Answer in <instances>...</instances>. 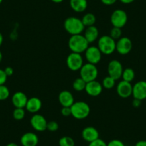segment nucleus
Here are the masks:
<instances>
[{
    "label": "nucleus",
    "instance_id": "nucleus-1",
    "mask_svg": "<svg viewBox=\"0 0 146 146\" xmlns=\"http://www.w3.org/2000/svg\"><path fill=\"white\" fill-rule=\"evenodd\" d=\"M68 47L72 52L82 54L89 47V42L82 34L71 35L68 41Z\"/></svg>",
    "mask_w": 146,
    "mask_h": 146
},
{
    "label": "nucleus",
    "instance_id": "nucleus-2",
    "mask_svg": "<svg viewBox=\"0 0 146 146\" xmlns=\"http://www.w3.org/2000/svg\"><path fill=\"white\" fill-rule=\"evenodd\" d=\"M64 28L70 35H80L85 30L82 20L75 17H69L64 20Z\"/></svg>",
    "mask_w": 146,
    "mask_h": 146
},
{
    "label": "nucleus",
    "instance_id": "nucleus-3",
    "mask_svg": "<svg viewBox=\"0 0 146 146\" xmlns=\"http://www.w3.org/2000/svg\"><path fill=\"white\" fill-rule=\"evenodd\" d=\"M72 116L77 120H83L88 117L90 113V108L84 101H77L71 107Z\"/></svg>",
    "mask_w": 146,
    "mask_h": 146
},
{
    "label": "nucleus",
    "instance_id": "nucleus-4",
    "mask_svg": "<svg viewBox=\"0 0 146 146\" xmlns=\"http://www.w3.org/2000/svg\"><path fill=\"white\" fill-rule=\"evenodd\" d=\"M98 47L102 54L110 55L116 51V41L110 35H103L98 39Z\"/></svg>",
    "mask_w": 146,
    "mask_h": 146
},
{
    "label": "nucleus",
    "instance_id": "nucleus-5",
    "mask_svg": "<svg viewBox=\"0 0 146 146\" xmlns=\"http://www.w3.org/2000/svg\"><path fill=\"white\" fill-rule=\"evenodd\" d=\"M80 78L86 82L95 80L98 76V70L95 64L85 63L80 70Z\"/></svg>",
    "mask_w": 146,
    "mask_h": 146
},
{
    "label": "nucleus",
    "instance_id": "nucleus-6",
    "mask_svg": "<svg viewBox=\"0 0 146 146\" xmlns=\"http://www.w3.org/2000/svg\"><path fill=\"white\" fill-rule=\"evenodd\" d=\"M127 15L123 9H115L110 16V22L115 27L123 28L127 22Z\"/></svg>",
    "mask_w": 146,
    "mask_h": 146
},
{
    "label": "nucleus",
    "instance_id": "nucleus-7",
    "mask_svg": "<svg viewBox=\"0 0 146 146\" xmlns=\"http://www.w3.org/2000/svg\"><path fill=\"white\" fill-rule=\"evenodd\" d=\"M83 57L81 54L71 52L67 57V66L72 71H78L83 66Z\"/></svg>",
    "mask_w": 146,
    "mask_h": 146
},
{
    "label": "nucleus",
    "instance_id": "nucleus-8",
    "mask_svg": "<svg viewBox=\"0 0 146 146\" xmlns=\"http://www.w3.org/2000/svg\"><path fill=\"white\" fill-rule=\"evenodd\" d=\"M123 70L124 69L122 63L117 60H111L108 65V75L112 77L115 80H117L121 78Z\"/></svg>",
    "mask_w": 146,
    "mask_h": 146
},
{
    "label": "nucleus",
    "instance_id": "nucleus-9",
    "mask_svg": "<svg viewBox=\"0 0 146 146\" xmlns=\"http://www.w3.org/2000/svg\"><path fill=\"white\" fill-rule=\"evenodd\" d=\"M102 54L101 52L96 46H89L85 52V57L87 62L95 65L100 62Z\"/></svg>",
    "mask_w": 146,
    "mask_h": 146
},
{
    "label": "nucleus",
    "instance_id": "nucleus-10",
    "mask_svg": "<svg viewBox=\"0 0 146 146\" xmlns=\"http://www.w3.org/2000/svg\"><path fill=\"white\" fill-rule=\"evenodd\" d=\"M30 125L32 128L37 132H44L47 130V121L42 115L35 113L30 119Z\"/></svg>",
    "mask_w": 146,
    "mask_h": 146
},
{
    "label": "nucleus",
    "instance_id": "nucleus-11",
    "mask_svg": "<svg viewBox=\"0 0 146 146\" xmlns=\"http://www.w3.org/2000/svg\"><path fill=\"white\" fill-rule=\"evenodd\" d=\"M133 48V42L127 36H123L116 42V51L121 55L129 54Z\"/></svg>",
    "mask_w": 146,
    "mask_h": 146
},
{
    "label": "nucleus",
    "instance_id": "nucleus-12",
    "mask_svg": "<svg viewBox=\"0 0 146 146\" xmlns=\"http://www.w3.org/2000/svg\"><path fill=\"white\" fill-rule=\"evenodd\" d=\"M116 91L120 98H128L133 95V85L131 82L121 80L117 84Z\"/></svg>",
    "mask_w": 146,
    "mask_h": 146
},
{
    "label": "nucleus",
    "instance_id": "nucleus-13",
    "mask_svg": "<svg viewBox=\"0 0 146 146\" xmlns=\"http://www.w3.org/2000/svg\"><path fill=\"white\" fill-rule=\"evenodd\" d=\"M132 95L134 98L140 100L146 99V81H138L134 85H133Z\"/></svg>",
    "mask_w": 146,
    "mask_h": 146
},
{
    "label": "nucleus",
    "instance_id": "nucleus-14",
    "mask_svg": "<svg viewBox=\"0 0 146 146\" xmlns=\"http://www.w3.org/2000/svg\"><path fill=\"white\" fill-rule=\"evenodd\" d=\"M102 89L103 88H102V84L95 80L87 82L85 90L90 96L97 97L99 96L102 93Z\"/></svg>",
    "mask_w": 146,
    "mask_h": 146
},
{
    "label": "nucleus",
    "instance_id": "nucleus-15",
    "mask_svg": "<svg viewBox=\"0 0 146 146\" xmlns=\"http://www.w3.org/2000/svg\"><path fill=\"white\" fill-rule=\"evenodd\" d=\"M20 143L22 146H36L39 143V137L32 132H27L22 135Z\"/></svg>",
    "mask_w": 146,
    "mask_h": 146
},
{
    "label": "nucleus",
    "instance_id": "nucleus-16",
    "mask_svg": "<svg viewBox=\"0 0 146 146\" xmlns=\"http://www.w3.org/2000/svg\"><path fill=\"white\" fill-rule=\"evenodd\" d=\"M42 106V102L40 98L37 97H32L30 98H28L25 108L29 113L35 114L41 110Z\"/></svg>",
    "mask_w": 146,
    "mask_h": 146
},
{
    "label": "nucleus",
    "instance_id": "nucleus-17",
    "mask_svg": "<svg viewBox=\"0 0 146 146\" xmlns=\"http://www.w3.org/2000/svg\"><path fill=\"white\" fill-rule=\"evenodd\" d=\"M99 136L100 134L98 130L92 126L85 127L82 131V139L89 143L99 138Z\"/></svg>",
    "mask_w": 146,
    "mask_h": 146
},
{
    "label": "nucleus",
    "instance_id": "nucleus-18",
    "mask_svg": "<svg viewBox=\"0 0 146 146\" xmlns=\"http://www.w3.org/2000/svg\"><path fill=\"white\" fill-rule=\"evenodd\" d=\"M58 100L62 107H71L75 102V98L71 92L64 90L59 94Z\"/></svg>",
    "mask_w": 146,
    "mask_h": 146
},
{
    "label": "nucleus",
    "instance_id": "nucleus-19",
    "mask_svg": "<svg viewBox=\"0 0 146 146\" xmlns=\"http://www.w3.org/2000/svg\"><path fill=\"white\" fill-rule=\"evenodd\" d=\"M27 100L28 98L26 94L21 91L16 92L12 97V102L15 108H25Z\"/></svg>",
    "mask_w": 146,
    "mask_h": 146
},
{
    "label": "nucleus",
    "instance_id": "nucleus-20",
    "mask_svg": "<svg viewBox=\"0 0 146 146\" xmlns=\"http://www.w3.org/2000/svg\"><path fill=\"white\" fill-rule=\"evenodd\" d=\"M84 36L87 40V41L90 43H93L94 42L96 41L99 36V30L98 27L93 25V26L88 27L84 30Z\"/></svg>",
    "mask_w": 146,
    "mask_h": 146
},
{
    "label": "nucleus",
    "instance_id": "nucleus-21",
    "mask_svg": "<svg viewBox=\"0 0 146 146\" xmlns=\"http://www.w3.org/2000/svg\"><path fill=\"white\" fill-rule=\"evenodd\" d=\"M70 5L73 11L81 13L86 10L88 7V1L87 0H70Z\"/></svg>",
    "mask_w": 146,
    "mask_h": 146
},
{
    "label": "nucleus",
    "instance_id": "nucleus-22",
    "mask_svg": "<svg viewBox=\"0 0 146 146\" xmlns=\"http://www.w3.org/2000/svg\"><path fill=\"white\" fill-rule=\"evenodd\" d=\"M85 27L93 26L96 22V17L92 13H87L81 19Z\"/></svg>",
    "mask_w": 146,
    "mask_h": 146
},
{
    "label": "nucleus",
    "instance_id": "nucleus-23",
    "mask_svg": "<svg viewBox=\"0 0 146 146\" xmlns=\"http://www.w3.org/2000/svg\"><path fill=\"white\" fill-rule=\"evenodd\" d=\"M135 77V71L130 67H127L123 70V74H122V79L123 80L126 81V82H131Z\"/></svg>",
    "mask_w": 146,
    "mask_h": 146
},
{
    "label": "nucleus",
    "instance_id": "nucleus-24",
    "mask_svg": "<svg viewBox=\"0 0 146 146\" xmlns=\"http://www.w3.org/2000/svg\"><path fill=\"white\" fill-rule=\"evenodd\" d=\"M86 84L87 82L80 77V78H76L75 80L73 81L72 88L77 92H82V91L85 90Z\"/></svg>",
    "mask_w": 146,
    "mask_h": 146
},
{
    "label": "nucleus",
    "instance_id": "nucleus-25",
    "mask_svg": "<svg viewBox=\"0 0 146 146\" xmlns=\"http://www.w3.org/2000/svg\"><path fill=\"white\" fill-rule=\"evenodd\" d=\"M116 80L115 79H113L112 77L110 76H106L105 78H104V79L102 80V88H105V89L110 90L112 88H113L115 85Z\"/></svg>",
    "mask_w": 146,
    "mask_h": 146
},
{
    "label": "nucleus",
    "instance_id": "nucleus-26",
    "mask_svg": "<svg viewBox=\"0 0 146 146\" xmlns=\"http://www.w3.org/2000/svg\"><path fill=\"white\" fill-rule=\"evenodd\" d=\"M75 140L70 136H63L59 140V146H75Z\"/></svg>",
    "mask_w": 146,
    "mask_h": 146
},
{
    "label": "nucleus",
    "instance_id": "nucleus-27",
    "mask_svg": "<svg viewBox=\"0 0 146 146\" xmlns=\"http://www.w3.org/2000/svg\"><path fill=\"white\" fill-rule=\"evenodd\" d=\"M12 115L15 120H22L25 118V110L24 108H15L14 110Z\"/></svg>",
    "mask_w": 146,
    "mask_h": 146
},
{
    "label": "nucleus",
    "instance_id": "nucleus-28",
    "mask_svg": "<svg viewBox=\"0 0 146 146\" xmlns=\"http://www.w3.org/2000/svg\"><path fill=\"white\" fill-rule=\"evenodd\" d=\"M10 95V92L5 85H0V100H5Z\"/></svg>",
    "mask_w": 146,
    "mask_h": 146
},
{
    "label": "nucleus",
    "instance_id": "nucleus-29",
    "mask_svg": "<svg viewBox=\"0 0 146 146\" xmlns=\"http://www.w3.org/2000/svg\"><path fill=\"white\" fill-rule=\"evenodd\" d=\"M110 36H111L113 40H118L122 37V29L121 28L118 27H113L110 30Z\"/></svg>",
    "mask_w": 146,
    "mask_h": 146
},
{
    "label": "nucleus",
    "instance_id": "nucleus-30",
    "mask_svg": "<svg viewBox=\"0 0 146 146\" xmlns=\"http://www.w3.org/2000/svg\"><path fill=\"white\" fill-rule=\"evenodd\" d=\"M59 129V124L56 121L47 122V130L50 132H56Z\"/></svg>",
    "mask_w": 146,
    "mask_h": 146
},
{
    "label": "nucleus",
    "instance_id": "nucleus-31",
    "mask_svg": "<svg viewBox=\"0 0 146 146\" xmlns=\"http://www.w3.org/2000/svg\"><path fill=\"white\" fill-rule=\"evenodd\" d=\"M88 146H107V143L102 139L98 138L90 143Z\"/></svg>",
    "mask_w": 146,
    "mask_h": 146
},
{
    "label": "nucleus",
    "instance_id": "nucleus-32",
    "mask_svg": "<svg viewBox=\"0 0 146 146\" xmlns=\"http://www.w3.org/2000/svg\"><path fill=\"white\" fill-rule=\"evenodd\" d=\"M107 146H125L124 143L118 139H114L107 143Z\"/></svg>",
    "mask_w": 146,
    "mask_h": 146
},
{
    "label": "nucleus",
    "instance_id": "nucleus-33",
    "mask_svg": "<svg viewBox=\"0 0 146 146\" xmlns=\"http://www.w3.org/2000/svg\"><path fill=\"white\" fill-rule=\"evenodd\" d=\"M60 112H61V114L64 117H69V116L72 115L71 108L70 107H62Z\"/></svg>",
    "mask_w": 146,
    "mask_h": 146
},
{
    "label": "nucleus",
    "instance_id": "nucleus-34",
    "mask_svg": "<svg viewBox=\"0 0 146 146\" xmlns=\"http://www.w3.org/2000/svg\"><path fill=\"white\" fill-rule=\"evenodd\" d=\"M7 78L8 77L5 74V70L0 69V85H5L6 83L7 80Z\"/></svg>",
    "mask_w": 146,
    "mask_h": 146
},
{
    "label": "nucleus",
    "instance_id": "nucleus-35",
    "mask_svg": "<svg viewBox=\"0 0 146 146\" xmlns=\"http://www.w3.org/2000/svg\"><path fill=\"white\" fill-rule=\"evenodd\" d=\"M4 70H5V74H6L7 77L12 76V75H13L14 70L12 67H7Z\"/></svg>",
    "mask_w": 146,
    "mask_h": 146
},
{
    "label": "nucleus",
    "instance_id": "nucleus-36",
    "mask_svg": "<svg viewBox=\"0 0 146 146\" xmlns=\"http://www.w3.org/2000/svg\"><path fill=\"white\" fill-rule=\"evenodd\" d=\"M100 1L103 5H107V6H110V5H113L115 3H116L117 0H100Z\"/></svg>",
    "mask_w": 146,
    "mask_h": 146
},
{
    "label": "nucleus",
    "instance_id": "nucleus-37",
    "mask_svg": "<svg viewBox=\"0 0 146 146\" xmlns=\"http://www.w3.org/2000/svg\"><path fill=\"white\" fill-rule=\"evenodd\" d=\"M133 106L134 107V108H139V107L142 104V100H140L138 99H135V98H134V100H133Z\"/></svg>",
    "mask_w": 146,
    "mask_h": 146
},
{
    "label": "nucleus",
    "instance_id": "nucleus-38",
    "mask_svg": "<svg viewBox=\"0 0 146 146\" xmlns=\"http://www.w3.org/2000/svg\"><path fill=\"white\" fill-rule=\"evenodd\" d=\"M135 146H146V140H139Z\"/></svg>",
    "mask_w": 146,
    "mask_h": 146
},
{
    "label": "nucleus",
    "instance_id": "nucleus-39",
    "mask_svg": "<svg viewBox=\"0 0 146 146\" xmlns=\"http://www.w3.org/2000/svg\"><path fill=\"white\" fill-rule=\"evenodd\" d=\"M120 2L123 4H125V5H128V4L133 3V2H135V0H120Z\"/></svg>",
    "mask_w": 146,
    "mask_h": 146
},
{
    "label": "nucleus",
    "instance_id": "nucleus-40",
    "mask_svg": "<svg viewBox=\"0 0 146 146\" xmlns=\"http://www.w3.org/2000/svg\"><path fill=\"white\" fill-rule=\"evenodd\" d=\"M3 41H4V37H3V35H2V34L0 32V47L2 46V43H3Z\"/></svg>",
    "mask_w": 146,
    "mask_h": 146
},
{
    "label": "nucleus",
    "instance_id": "nucleus-41",
    "mask_svg": "<svg viewBox=\"0 0 146 146\" xmlns=\"http://www.w3.org/2000/svg\"><path fill=\"white\" fill-rule=\"evenodd\" d=\"M6 146H19V145H17V143H8Z\"/></svg>",
    "mask_w": 146,
    "mask_h": 146
},
{
    "label": "nucleus",
    "instance_id": "nucleus-42",
    "mask_svg": "<svg viewBox=\"0 0 146 146\" xmlns=\"http://www.w3.org/2000/svg\"><path fill=\"white\" fill-rule=\"evenodd\" d=\"M52 2H54V3H61L64 0H51Z\"/></svg>",
    "mask_w": 146,
    "mask_h": 146
},
{
    "label": "nucleus",
    "instance_id": "nucleus-43",
    "mask_svg": "<svg viewBox=\"0 0 146 146\" xmlns=\"http://www.w3.org/2000/svg\"><path fill=\"white\" fill-rule=\"evenodd\" d=\"M2 59H3V55H2V52L0 51V63H1V62L2 61Z\"/></svg>",
    "mask_w": 146,
    "mask_h": 146
},
{
    "label": "nucleus",
    "instance_id": "nucleus-44",
    "mask_svg": "<svg viewBox=\"0 0 146 146\" xmlns=\"http://www.w3.org/2000/svg\"><path fill=\"white\" fill-rule=\"evenodd\" d=\"M3 2V0H0V5H1V4H2V2Z\"/></svg>",
    "mask_w": 146,
    "mask_h": 146
}]
</instances>
